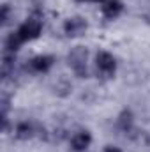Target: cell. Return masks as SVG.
<instances>
[{
  "label": "cell",
  "instance_id": "3",
  "mask_svg": "<svg viewBox=\"0 0 150 152\" xmlns=\"http://www.w3.org/2000/svg\"><path fill=\"white\" fill-rule=\"evenodd\" d=\"M83 28H85V23L81 21V20H71L69 23H67V32H69V36H78L79 32H83Z\"/></svg>",
  "mask_w": 150,
  "mask_h": 152
},
{
  "label": "cell",
  "instance_id": "4",
  "mask_svg": "<svg viewBox=\"0 0 150 152\" xmlns=\"http://www.w3.org/2000/svg\"><path fill=\"white\" fill-rule=\"evenodd\" d=\"M88 143V136L87 134H78L74 138V149H83Z\"/></svg>",
  "mask_w": 150,
  "mask_h": 152
},
{
  "label": "cell",
  "instance_id": "5",
  "mask_svg": "<svg viewBox=\"0 0 150 152\" xmlns=\"http://www.w3.org/2000/svg\"><path fill=\"white\" fill-rule=\"evenodd\" d=\"M118 11H120V4H118V2H110V4L106 5V14H108V16H115Z\"/></svg>",
  "mask_w": 150,
  "mask_h": 152
},
{
  "label": "cell",
  "instance_id": "2",
  "mask_svg": "<svg viewBox=\"0 0 150 152\" xmlns=\"http://www.w3.org/2000/svg\"><path fill=\"white\" fill-rule=\"evenodd\" d=\"M97 66H99V69L101 71H104V73H110L113 69V58L110 55H106V53H103L99 58H97Z\"/></svg>",
  "mask_w": 150,
  "mask_h": 152
},
{
  "label": "cell",
  "instance_id": "1",
  "mask_svg": "<svg viewBox=\"0 0 150 152\" xmlns=\"http://www.w3.org/2000/svg\"><path fill=\"white\" fill-rule=\"evenodd\" d=\"M69 60H71V66L74 67L76 71H81V69L85 67L87 51H85V50H81V48H78V50H74V51L69 55Z\"/></svg>",
  "mask_w": 150,
  "mask_h": 152
},
{
  "label": "cell",
  "instance_id": "6",
  "mask_svg": "<svg viewBox=\"0 0 150 152\" xmlns=\"http://www.w3.org/2000/svg\"><path fill=\"white\" fill-rule=\"evenodd\" d=\"M108 152H118V151H115V149H110V151H108Z\"/></svg>",
  "mask_w": 150,
  "mask_h": 152
}]
</instances>
